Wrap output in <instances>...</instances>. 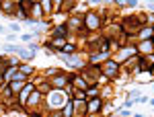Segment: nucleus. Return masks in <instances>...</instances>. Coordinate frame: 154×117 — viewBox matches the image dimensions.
I'll return each mask as SVG.
<instances>
[{
  "mask_svg": "<svg viewBox=\"0 0 154 117\" xmlns=\"http://www.w3.org/2000/svg\"><path fill=\"white\" fill-rule=\"evenodd\" d=\"M144 25H146V23H144L140 17H125V19L119 23V29H121L123 37L128 39V37H136V35H138Z\"/></svg>",
  "mask_w": 154,
  "mask_h": 117,
  "instance_id": "nucleus-1",
  "label": "nucleus"
},
{
  "mask_svg": "<svg viewBox=\"0 0 154 117\" xmlns=\"http://www.w3.org/2000/svg\"><path fill=\"white\" fill-rule=\"evenodd\" d=\"M134 58H138V47H136V43L131 45V43H128V45H121L119 49H115L113 54H111V60L115 62V64H128V62H131Z\"/></svg>",
  "mask_w": 154,
  "mask_h": 117,
  "instance_id": "nucleus-2",
  "label": "nucleus"
},
{
  "mask_svg": "<svg viewBox=\"0 0 154 117\" xmlns=\"http://www.w3.org/2000/svg\"><path fill=\"white\" fill-rule=\"evenodd\" d=\"M45 99H48L49 111H60L66 105V101H72L70 94H66V91H49V93H45Z\"/></svg>",
  "mask_w": 154,
  "mask_h": 117,
  "instance_id": "nucleus-3",
  "label": "nucleus"
},
{
  "mask_svg": "<svg viewBox=\"0 0 154 117\" xmlns=\"http://www.w3.org/2000/svg\"><path fill=\"white\" fill-rule=\"evenodd\" d=\"M82 27L84 33H93V31H99L103 27V19L97 11H86L82 14Z\"/></svg>",
  "mask_w": 154,
  "mask_h": 117,
  "instance_id": "nucleus-4",
  "label": "nucleus"
},
{
  "mask_svg": "<svg viewBox=\"0 0 154 117\" xmlns=\"http://www.w3.org/2000/svg\"><path fill=\"white\" fill-rule=\"evenodd\" d=\"M101 76H105L107 80H115L119 76V64H115L111 58L107 60V62H103V66H101Z\"/></svg>",
  "mask_w": 154,
  "mask_h": 117,
  "instance_id": "nucleus-5",
  "label": "nucleus"
},
{
  "mask_svg": "<svg viewBox=\"0 0 154 117\" xmlns=\"http://www.w3.org/2000/svg\"><path fill=\"white\" fill-rule=\"evenodd\" d=\"M103 99L101 97H95V99H86V113H101L103 111Z\"/></svg>",
  "mask_w": 154,
  "mask_h": 117,
  "instance_id": "nucleus-6",
  "label": "nucleus"
},
{
  "mask_svg": "<svg viewBox=\"0 0 154 117\" xmlns=\"http://www.w3.org/2000/svg\"><path fill=\"white\" fill-rule=\"evenodd\" d=\"M70 35V29L66 27V23H58L51 27V39H66Z\"/></svg>",
  "mask_w": 154,
  "mask_h": 117,
  "instance_id": "nucleus-7",
  "label": "nucleus"
},
{
  "mask_svg": "<svg viewBox=\"0 0 154 117\" xmlns=\"http://www.w3.org/2000/svg\"><path fill=\"white\" fill-rule=\"evenodd\" d=\"M43 97H45V93H41V91H33L31 93V97L27 99V105L25 107H31V109H37V107H41V101H43Z\"/></svg>",
  "mask_w": 154,
  "mask_h": 117,
  "instance_id": "nucleus-8",
  "label": "nucleus"
},
{
  "mask_svg": "<svg viewBox=\"0 0 154 117\" xmlns=\"http://www.w3.org/2000/svg\"><path fill=\"white\" fill-rule=\"evenodd\" d=\"M66 27H68L70 31H78V33H84V27H82V17L74 14V17H70V19H66Z\"/></svg>",
  "mask_w": 154,
  "mask_h": 117,
  "instance_id": "nucleus-9",
  "label": "nucleus"
},
{
  "mask_svg": "<svg viewBox=\"0 0 154 117\" xmlns=\"http://www.w3.org/2000/svg\"><path fill=\"white\" fill-rule=\"evenodd\" d=\"M33 91H35V84H33V82H27V84H25V88H23L19 94H17V103L27 105V99L31 97V93H33Z\"/></svg>",
  "mask_w": 154,
  "mask_h": 117,
  "instance_id": "nucleus-10",
  "label": "nucleus"
},
{
  "mask_svg": "<svg viewBox=\"0 0 154 117\" xmlns=\"http://www.w3.org/2000/svg\"><path fill=\"white\" fill-rule=\"evenodd\" d=\"M0 8H2L4 14L12 17V14L17 12V2H12V0H0Z\"/></svg>",
  "mask_w": 154,
  "mask_h": 117,
  "instance_id": "nucleus-11",
  "label": "nucleus"
},
{
  "mask_svg": "<svg viewBox=\"0 0 154 117\" xmlns=\"http://www.w3.org/2000/svg\"><path fill=\"white\" fill-rule=\"evenodd\" d=\"M152 27H150V25H144L142 29H140V33H138V41H148V39H152Z\"/></svg>",
  "mask_w": 154,
  "mask_h": 117,
  "instance_id": "nucleus-12",
  "label": "nucleus"
},
{
  "mask_svg": "<svg viewBox=\"0 0 154 117\" xmlns=\"http://www.w3.org/2000/svg\"><path fill=\"white\" fill-rule=\"evenodd\" d=\"M60 115L62 117H74L76 113H74V105H72V101H66V105L60 109Z\"/></svg>",
  "mask_w": 154,
  "mask_h": 117,
  "instance_id": "nucleus-13",
  "label": "nucleus"
},
{
  "mask_svg": "<svg viewBox=\"0 0 154 117\" xmlns=\"http://www.w3.org/2000/svg\"><path fill=\"white\" fill-rule=\"evenodd\" d=\"M39 4H41L43 14H48V17H51V14H54V2H51V0H39Z\"/></svg>",
  "mask_w": 154,
  "mask_h": 117,
  "instance_id": "nucleus-14",
  "label": "nucleus"
},
{
  "mask_svg": "<svg viewBox=\"0 0 154 117\" xmlns=\"http://www.w3.org/2000/svg\"><path fill=\"white\" fill-rule=\"evenodd\" d=\"M17 70L21 72L23 76H27V78H31V76L35 74V68H33V66H29V64H19V68H17Z\"/></svg>",
  "mask_w": 154,
  "mask_h": 117,
  "instance_id": "nucleus-15",
  "label": "nucleus"
},
{
  "mask_svg": "<svg viewBox=\"0 0 154 117\" xmlns=\"http://www.w3.org/2000/svg\"><path fill=\"white\" fill-rule=\"evenodd\" d=\"M84 93H86V99H95V97H99V84H93V86H88Z\"/></svg>",
  "mask_w": 154,
  "mask_h": 117,
  "instance_id": "nucleus-16",
  "label": "nucleus"
},
{
  "mask_svg": "<svg viewBox=\"0 0 154 117\" xmlns=\"http://www.w3.org/2000/svg\"><path fill=\"white\" fill-rule=\"evenodd\" d=\"M8 31H11L12 35H17V33L21 31V27H19V23H11V25H8Z\"/></svg>",
  "mask_w": 154,
  "mask_h": 117,
  "instance_id": "nucleus-17",
  "label": "nucleus"
},
{
  "mask_svg": "<svg viewBox=\"0 0 154 117\" xmlns=\"http://www.w3.org/2000/svg\"><path fill=\"white\" fill-rule=\"evenodd\" d=\"M60 72L62 70H58V68H48V70H45V76L51 78V76H56V74H60Z\"/></svg>",
  "mask_w": 154,
  "mask_h": 117,
  "instance_id": "nucleus-18",
  "label": "nucleus"
},
{
  "mask_svg": "<svg viewBox=\"0 0 154 117\" xmlns=\"http://www.w3.org/2000/svg\"><path fill=\"white\" fill-rule=\"evenodd\" d=\"M39 47H41V45H39V43H27V49H29L31 54H35V51H37V49H39Z\"/></svg>",
  "mask_w": 154,
  "mask_h": 117,
  "instance_id": "nucleus-19",
  "label": "nucleus"
},
{
  "mask_svg": "<svg viewBox=\"0 0 154 117\" xmlns=\"http://www.w3.org/2000/svg\"><path fill=\"white\" fill-rule=\"evenodd\" d=\"M21 39H23V41H31V39H33V33H25V35H21Z\"/></svg>",
  "mask_w": 154,
  "mask_h": 117,
  "instance_id": "nucleus-20",
  "label": "nucleus"
},
{
  "mask_svg": "<svg viewBox=\"0 0 154 117\" xmlns=\"http://www.w3.org/2000/svg\"><path fill=\"white\" fill-rule=\"evenodd\" d=\"M115 6H117V8H130V6H128V2H121V0L115 2Z\"/></svg>",
  "mask_w": 154,
  "mask_h": 117,
  "instance_id": "nucleus-21",
  "label": "nucleus"
},
{
  "mask_svg": "<svg viewBox=\"0 0 154 117\" xmlns=\"http://www.w3.org/2000/svg\"><path fill=\"white\" fill-rule=\"evenodd\" d=\"M128 6H130V8H136V6H138V0H130Z\"/></svg>",
  "mask_w": 154,
  "mask_h": 117,
  "instance_id": "nucleus-22",
  "label": "nucleus"
},
{
  "mask_svg": "<svg viewBox=\"0 0 154 117\" xmlns=\"http://www.w3.org/2000/svg\"><path fill=\"white\" fill-rule=\"evenodd\" d=\"M146 6H148V8L152 11V14H154V2H146Z\"/></svg>",
  "mask_w": 154,
  "mask_h": 117,
  "instance_id": "nucleus-23",
  "label": "nucleus"
},
{
  "mask_svg": "<svg viewBox=\"0 0 154 117\" xmlns=\"http://www.w3.org/2000/svg\"><path fill=\"white\" fill-rule=\"evenodd\" d=\"M0 33H6V29H4V27H2V25H0Z\"/></svg>",
  "mask_w": 154,
  "mask_h": 117,
  "instance_id": "nucleus-24",
  "label": "nucleus"
},
{
  "mask_svg": "<svg viewBox=\"0 0 154 117\" xmlns=\"http://www.w3.org/2000/svg\"><path fill=\"white\" fill-rule=\"evenodd\" d=\"M0 14H2V12H0Z\"/></svg>",
  "mask_w": 154,
  "mask_h": 117,
  "instance_id": "nucleus-25",
  "label": "nucleus"
}]
</instances>
